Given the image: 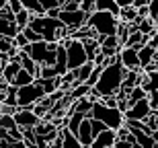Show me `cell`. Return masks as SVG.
<instances>
[{"mask_svg":"<svg viewBox=\"0 0 158 148\" xmlns=\"http://www.w3.org/2000/svg\"><path fill=\"white\" fill-rule=\"evenodd\" d=\"M123 76H125V68L119 64V58L113 62V64L105 66L101 70V76L97 80L93 89L94 93L103 99V97H115L121 91V84H123Z\"/></svg>","mask_w":158,"mask_h":148,"instance_id":"1","label":"cell"},{"mask_svg":"<svg viewBox=\"0 0 158 148\" xmlns=\"http://www.w3.org/2000/svg\"><path fill=\"white\" fill-rule=\"evenodd\" d=\"M86 117L94 119V121H101L107 130H113V132L119 130V128L125 124V117H123V113L119 111V109H109V107H105L101 101L93 103V109H90V113H88Z\"/></svg>","mask_w":158,"mask_h":148,"instance_id":"2","label":"cell"},{"mask_svg":"<svg viewBox=\"0 0 158 148\" xmlns=\"http://www.w3.org/2000/svg\"><path fill=\"white\" fill-rule=\"evenodd\" d=\"M117 17H113L111 12H99L94 11L88 15L86 25L94 31L97 37H113L115 31H117Z\"/></svg>","mask_w":158,"mask_h":148,"instance_id":"3","label":"cell"},{"mask_svg":"<svg viewBox=\"0 0 158 148\" xmlns=\"http://www.w3.org/2000/svg\"><path fill=\"white\" fill-rule=\"evenodd\" d=\"M62 45L66 48V64H68V72H74L78 70L80 66H84L88 62L86 58V52H84V45H82L80 39H64Z\"/></svg>","mask_w":158,"mask_h":148,"instance_id":"4","label":"cell"},{"mask_svg":"<svg viewBox=\"0 0 158 148\" xmlns=\"http://www.w3.org/2000/svg\"><path fill=\"white\" fill-rule=\"evenodd\" d=\"M43 97L45 95H43V91H41V87L37 82L27 84V87L17 91V109H31V111H33V107H35Z\"/></svg>","mask_w":158,"mask_h":148,"instance_id":"5","label":"cell"},{"mask_svg":"<svg viewBox=\"0 0 158 148\" xmlns=\"http://www.w3.org/2000/svg\"><path fill=\"white\" fill-rule=\"evenodd\" d=\"M60 21L66 25V29H68V33H74V31H78L80 27H84L86 25V21H88V15L86 12H82L80 8L78 11H74V12H62L60 11Z\"/></svg>","mask_w":158,"mask_h":148,"instance_id":"6","label":"cell"},{"mask_svg":"<svg viewBox=\"0 0 158 148\" xmlns=\"http://www.w3.org/2000/svg\"><path fill=\"white\" fill-rule=\"evenodd\" d=\"M150 113H152V109H150V101L142 99V101H138V103H134V105L129 107L127 111L123 113V117L125 119H134V121H144V119L150 117Z\"/></svg>","mask_w":158,"mask_h":148,"instance_id":"7","label":"cell"},{"mask_svg":"<svg viewBox=\"0 0 158 148\" xmlns=\"http://www.w3.org/2000/svg\"><path fill=\"white\" fill-rule=\"evenodd\" d=\"M12 119H15V124H17L19 130H33V128L41 121L31 109H19V111L12 115Z\"/></svg>","mask_w":158,"mask_h":148,"instance_id":"8","label":"cell"},{"mask_svg":"<svg viewBox=\"0 0 158 148\" xmlns=\"http://www.w3.org/2000/svg\"><path fill=\"white\" fill-rule=\"evenodd\" d=\"M119 64L125 68V70H140V60H138V52L131 48H121L117 53Z\"/></svg>","mask_w":158,"mask_h":148,"instance_id":"9","label":"cell"},{"mask_svg":"<svg viewBox=\"0 0 158 148\" xmlns=\"http://www.w3.org/2000/svg\"><path fill=\"white\" fill-rule=\"evenodd\" d=\"M19 52H25L27 56H29L35 64H43V58H45L47 53V43L45 41H37V43H29L25 49H19Z\"/></svg>","mask_w":158,"mask_h":148,"instance_id":"10","label":"cell"},{"mask_svg":"<svg viewBox=\"0 0 158 148\" xmlns=\"http://www.w3.org/2000/svg\"><path fill=\"white\" fill-rule=\"evenodd\" d=\"M99 43H101V49L99 52L105 56V58H115L119 53V49H121V45H119L117 37H99Z\"/></svg>","mask_w":158,"mask_h":148,"instance_id":"11","label":"cell"},{"mask_svg":"<svg viewBox=\"0 0 158 148\" xmlns=\"http://www.w3.org/2000/svg\"><path fill=\"white\" fill-rule=\"evenodd\" d=\"M117 142V136H115V132L113 130H105L101 132L99 136L93 140L90 148H113V144Z\"/></svg>","mask_w":158,"mask_h":148,"instance_id":"12","label":"cell"},{"mask_svg":"<svg viewBox=\"0 0 158 148\" xmlns=\"http://www.w3.org/2000/svg\"><path fill=\"white\" fill-rule=\"evenodd\" d=\"M17 60H19V64H21V68H23V70H27V72L31 74V76L35 78V80L39 78V70H41V66H39V64H35V62H33V60H31L25 52H19V53H17Z\"/></svg>","mask_w":158,"mask_h":148,"instance_id":"13","label":"cell"},{"mask_svg":"<svg viewBox=\"0 0 158 148\" xmlns=\"http://www.w3.org/2000/svg\"><path fill=\"white\" fill-rule=\"evenodd\" d=\"M76 138H78V142H80L82 146H90V144H93V130H90V119L88 117L82 119Z\"/></svg>","mask_w":158,"mask_h":148,"instance_id":"14","label":"cell"},{"mask_svg":"<svg viewBox=\"0 0 158 148\" xmlns=\"http://www.w3.org/2000/svg\"><path fill=\"white\" fill-rule=\"evenodd\" d=\"M53 105H56V101L52 99V97H43V99L37 103L35 107H33V113H35L39 119H45L49 113H52V109H53Z\"/></svg>","mask_w":158,"mask_h":148,"instance_id":"15","label":"cell"},{"mask_svg":"<svg viewBox=\"0 0 158 148\" xmlns=\"http://www.w3.org/2000/svg\"><path fill=\"white\" fill-rule=\"evenodd\" d=\"M19 70H21V64H19V60H10L8 64H4V68L0 70V74H2V78L6 80V84H12L15 76L19 74Z\"/></svg>","mask_w":158,"mask_h":148,"instance_id":"16","label":"cell"},{"mask_svg":"<svg viewBox=\"0 0 158 148\" xmlns=\"http://www.w3.org/2000/svg\"><path fill=\"white\" fill-rule=\"evenodd\" d=\"M19 27L15 21H4V19H0V37H6V39H15L19 35Z\"/></svg>","mask_w":158,"mask_h":148,"instance_id":"17","label":"cell"},{"mask_svg":"<svg viewBox=\"0 0 158 148\" xmlns=\"http://www.w3.org/2000/svg\"><path fill=\"white\" fill-rule=\"evenodd\" d=\"M94 11L111 12L113 17H119V6L115 0H94Z\"/></svg>","mask_w":158,"mask_h":148,"instance_id":"18","label":"cell"},{"mask_svg":"<svg viewBox=\"0 0 158 148\" xmlns=\"http://www.w3.org/2000/svg\"><path fill=\"white\" fill-rule=\"evenodd\" d=\"M60 138H62V148H82V144L78 142V138L74 134H70L66 128L60 130Z\"/></svg>","mask_w":158,"mask_h":148,"instance_id":"19","label":"cell"},{"mask_svg":"<svg viewBox=\"0 0 158 148\" xmlns=\"http://www.w3.org/2000/svg\"><path fill=\"white\" fill-rule=\"evenodd\" d=\"M154 53H156V52H154L150 45H146V48H142L140 52H138V60H140V68H142V70H146L148 66L152 64Z\"/></svg>","mask_w":158,"mask_h":148,"instance_id":"20","label":"cell"},{"mask_svg":"<svg viewBox=\"0 0 158 148\" xmlns=\"http://www.w3.org/2000/svg\"><path fill=\"white\" fill-rule=\"evenodd\" d=\"M93 68H94L93 62H86V64L80 66L78 70H74V74H76V84H74V87H78V84H86V80H88V76H90Z\"/></svg>","mask_w":158,"mask_h":148,"instance_id":"21","label":"cell"},{"mask_svg":"<svg viewBox=\"0 0 158 148\" xmlns=\"http://www.w3.org/2000/svg\"><path fill=\"white\" fill-rule=\"evenodd\" d=\"M33 82H35V78L31 76V74H29L27 70H23V68H21V70H19V74L15 76V80H12V84H10V87L23 89V87H27V84H33Z\"/></svg>","mask_w":158,"mask_h":148,"instance_id":"22","label":"cell"},{"mask_svg":"<svg viewBox=\"0 0 158 148\" xmlns=\"http://www.w3.org/2000/svg\"><path fill=\"white\" fill-rule=\"evenodd\" d=\"M119 23H125V25H134L138 21V11H135L134 6H129V8H121L119 11V17H117Z\"/></svg>","mask_w":158,"mask_h":148,"instance_id":"23","label":"cell"},{"mask_svg":"<svg viewBox=\"0 0 158 148\" xmlns=\"http://www.w3.org/2000/svg\"><path fill=\"white\" fill-rule=\"evenodd\" d=\"M35 82L41 87V91H43V95H45V97L53 95V93L58 91V78H49V80H41V78H37Z\"/></svg>","mask_w":158,"mask_h":148,"instance_id":"24","label":"cell"},{"mask_svg":"<svg viewBox=\"0 0 158 148\" xmlns=\"http://www.w3.org/2000/svg\"><path fill=\"white\" fill-rule=\"evenodd\" d=\"M90 109H93V103L84 97V99L74 101V105H72L70 111H76V113H82V115H88V113H90Z\"/></svg>","mask_w":158,"mask_h":148,"instance_id":"25","label":"cell"},{"mask_svg":"<svg viewBox=\"0 0 158 148\" xmlns=\"http://www.w3.org/2000/svg\"><path fill=\"white\" fill-rule=\"evenodd\" d=\"M88 93H90V87H88V84H78V87H74V89H72L68 95H70L72 101H78V99H84V97H88Z\"/></svg>","mask_w":158,"mask_h":148,"instance_id":"26","label":"cell"},{"mask_svg":"<svg viewBox=\"0 0 158 148\" xmlns=\"http://www.w3.org/2000/svg\"><path fill=\"white\" fill-rule=\"evenodd\" d=\"M115 37H117V41L119 45H125V41L129 39V27L125 23H117V31H115Z\"/></svg>","mask_w":158,"mask_h":148,"instance_id":"27","label":"cell"},{"mask_svg":"<svg viewBox=\"0 0 158 148\" xmlns=\"http://www.w3.org/2000/svg\"><path fill=\"white\" fill-rule=\"evenodd\" d=\"M31 17H33V15H31V12H27V11H25V8H23V11H19L17 15H15V23H17V27H19V29L23 31L25 27L29 25Z\"/></svg>","mask_w":158,"mask_h":148,"instance_id":"28","label":"cell"},{"mask_svg":"<svg viewBox=\"0 0 158 148\" xmlns=\"http://www.w3.org/2000/svg\"><path fill=\"white\" fill-rule=\"evenodd\" d=\"M17 128V124H15V119H12V115H0V130L4 132H10Z\"/></svg>","mask_w":158,"mask_h":148,"instance_id":"29","label":"cell"},{"mask_svg":"<svg viewBox=\"0 0 158 148\" xmlns=\"http://www.w3.org/2000/svg\"><path fill=\"white\" fill-rule=\"evenodd\" d=\"M39 78H41V80L58 78V72L53 70V66H41V70H39Z\"/></svg>","mask_w":158,"mask_h":148,"instance_id":"30","label":"cell"},{"mask_svg":"<svg viewBox=\"0 0 158 148\" xmlns=\"http://www.w3.org/2000/svg\"><path fill=\"white\" fill-rule=\"evenodd\" d=\"M21 33H23V35H25V39H27V41H29V43H37V41H43V37H41L39 33H35V31H33V29H29V27H25V29L21 31Z\"/></svg>","mask_w":158,"mask_h":148,"instance_id":"31","label":"cell"},{"mask_svg":"<svg viewBox=\"0 0 158 148\" xmlns=\"http://www.w3.org/2000/svg\"><path fill=\"white\" fill-rule=\"evenodd\" d=\"M101 70H103L101 66H94V68H93V72H90V76H88V80H86V84L90 87V89L97 84V80H99V76H101Z\"/></svg>","mask_w":158,"mask_h":148,"instance_id":"32","label":"cell"},{"mask_svg":"<svg viewBox=\"0 0 158 148\" xmlns=\"http://www.w3.org/2000/svg\"><path fill=\"white\" fill-rule=\"evenodd\" d=\"M12 45H15L17 49H25L27 45H29V41H27V39H25V35L21 33V31H19V35L12 39Z\"/></svg>","mask_w":158,"mask_h":148,"instance_id":"33","label":"cell"},{"mask_svg":"<svg viewBox=\"0 0 158 148\" xmlns=\"http://www.w3.org/2000/svg\"><path fill=\"white\" fill-rule=\"evenodd\" d=\"M90 130H93V140H94V138L99 136L101 132H105L107 128L101 124V121H94V119H90Z\"/></svg>","mask_w":158,"mask_h":148,"instance_id":"34","label":"cell"},{"mask_svg":"<svg viewBox=\"0 0 158 148\" xmlns=\"http://www.w3.org/2000/svg\"><path fill=\"white\" fill-rule=\"evenodd\" d=\"M15 48L12 45V39H6V37H0V53H8Z\"/></svg>","mask_w":158,"mask_h":148,"instance_id":"35","label":"cell"},{"mask_svg":"<svg viewBox=\"0 0 158 148\" xmlns=\"http://www.w3.org/2000/svg\"><path fill=\"white\" fill-rule=\"evenodd\" d=\"M80 11L86 12V15L94 12V0H82V2H80Z\"/></svg>","mask_w":158,"mask_h":148,"instance_id":"36","label":"cell"},{"mask_svg":"<svg viewBox=\"0 0 158 148\" xmlns=\"http://www.w3.org/2000/svg\"><path fill=\"white\" fill-rule=\"evenodd\" d=\"M129 134H131V132H129V128H127L125 124H123L119 130H115V136H117V140H127Z\"/></svg>","mask_w":158,"mask_h":148,"instance_id":"37","label":"cell"},{"mask_svg":"<svg viewBox=\"0 0 158 148\" xmlns=\"http://www.w3.org/2000/svg\"><path fill=\"white\" fill-rule=\"evenodd\" d=\"M39 4H41V8L43 11H49V8H60V4H58V0H39Z\"/></svg>","mask_w":158,"mask_h":148,"instance_id":"38","label":"cell"},{"mask_svg":"<svg viewBox=\"0 0 158 148\" xmlns=\"http://www.w3.org/2000/svg\"><path fill=\"white\" fill-rule=\"evenodd\" d=\"M101 103L105 107H109V109H117V97H103Z\"/></svg>","mask_w":158,"mask_h":148,"instance_id":"39","label":"cell"},{"mask_svg":"<svg viewBox=\"0 0 158 148\" xmlns=\"http://www.w3.org/2000/svg\"><path fill=\"white\" fill-rule=\"evenodd\" d=\"M148 8H150V19H154L158 15V0H150Z\"/></svg>","mask_w":158,"mask_h":148,"instance_id":"40","label":"cell"},{"mask_svg":"<svg viewBox=\"0 0 158 148\" xmlns=\"http://www.w3.org/2000/svg\"><path fill=\"white\" fill-rule=\"evenodd\" d=\"M138 11V19H148L150 17V8L148 6H140V8H135Z\"/></svg>","mask_w":158,"mask_h":148,"instance_id":"41","label":"cell"},{"mask_svg":"<svg viewBox=\"0 0 158 148\" xmlns=\"http://www.w3.org/2000/svg\"><path fill=\"white\" fill-rule=\"evenodd\" d=\"M115 2H117L119 11H121V8H129V6H134L135 0H115Z\"/></svg>","mask_w":158,"mask_h":148,"instance_id":"42","label":"cell"},{"mask_svg":"<svg viewBox=\"0 0 158 148\" xmlns=\"http://www.w3.org/2000/svg\"><path fill=\"white\" fill-rule=\"evenodd\" d=\"M148 45H150V48H152L154 52H158V33H156V35H152L150 39H148Z\"/></svg>","mask_w":158,"mask_h":148,"instance_id":"43","label":"cell"},{"mask_svg":"<svg viewBox=\"0 0 158 148\" xmlns=\"http://www.w3.org/2000/svg\"><path fill=\"white\" fill-rule=\"evenodd\" d=\"M113 148H131V144L127 140H117V142L113 144Z\"/></svg>","mask_w":158,"mask_h":148,"instance_id":"44","label":"cell"},{"mask_svg":"<svg viewBox=\"0 0 158 148\" xmlns=\"http://www.w3.org/2000/svg\"><path fill=\"white\" fill-rule=\"evenodd\" d=\"M45 17H49V19H58V17H60V8H49V11L45 12Z\"/></svg>","mask_w":158,"mask_h":148,"instance_id":"45","label":"cell"},{"mask_svg":"<svg viewBox=\"0 0 158 148\" xmlns=\"http://www.w3.org/2000/svg\"><path fill=\"white\" fill-rule=\"evenodd\" d=\"M6 87H8V84H6V80L2 78V74H0V93H4V91H6Z\"/></svg>","mask_w":158,"mask_h":148,"instance_id":"46","label":"cell"},{"mask_svg":"<svg viewBox=\"0 0 158 148\" xmlns=\"http://www.w3.org/2000/svg\"><path fill=\"white\" fill-rule=\"evenodd\" d=\"M66 2H68V0H58V4H60V8H62V6H64Z\"/></svg>","mask_w":158,"mask_h":148,"instance_id":"47","label":"cell"},{"mask_svg":"<svg viewBox=\"0 0 158 148\" xmlns=\"http://www.w3.org/2000/svg\"><path fill=\"white\" fill-rule=\"evenodd\" d=\"M70 2H74V4H78V8H80V2H82V0H70Z\"/></svg>","mask_w":158,"mask_h":148,"instance_id":"48","label":"cell"},{"mask_svg":"<svg viewBox=\"0 0 158 148\" xmlns=\"http://www.w3.org/2000/svg\"><path fill=\"white\" fill-rule=\"evenodd\" d=\"M2 6H6V0H0V8H2Z\"/></svg>","mask_w":158,"mask_h":148,"instance_id":"49","label":"cell"},{"mask_svg":"<svg viewBox=\"0 0 158 148\" xmlns=\"http://www.w3.org/2000/svg\"><path fill=\"white\" fill-rule=\"evenodd\" d=\"M82 148H90V146H82Z\"/></svg>","mask_w":158,"mask_h":148,"instance_id":"50","label":"cell"}]
</instances>
